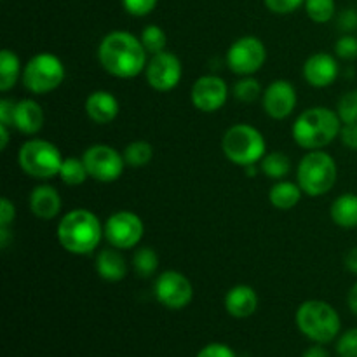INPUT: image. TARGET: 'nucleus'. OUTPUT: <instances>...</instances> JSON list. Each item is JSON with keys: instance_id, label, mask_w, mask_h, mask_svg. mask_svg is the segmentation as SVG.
Wrapping results in <instances>:
<instances>
[{"instance_id": "412c9836", "label": "nucleus", "mask_w": 357, "mask_h": 357, "mask_svg": "<svg viewBox=\"0 0 357 357\" xmlns=\"http://www.w3.org/2000/svg\"><path fill=\"white\" fill-rule=\"evenodd\" d=\"M119 248H103L98 251L94 268L98 275L107 282H121L128 275V261Z\"/></svg>"}, {"instance_id": "6e6552de", "label": "nucleus", "mask_w": 357, "mask_h": 357, "mask_svg": "<svg viewBox=\"0 0 357 357\" xmlns=\"http://www.w3.org/2000/svg\"><path fill=\"white\" fill-rule=\"evenodd\" d=\"M65 77V65L58 56L52 52H37L23 66L21 82L31 94H49L61 86Z\"/></svg>"}, {"instance_id": "9b49d317", "label": "nucleus", "mask_w": 357, "mask_h": 357, "mask_svg": "<svg viewBox=\"0 0 357 357\" xmlns=\"http://www.w3.org/2000/svg\"><path fill=\"white\" fill-rule=\"evenodd\" d=\"M103 227L107 243L122 251L136 248L145 236L143 220L132 211H115L108 216Z\"/></svg>"}, {"instance_id": "0eeeda50", "label": "nucleus", "mask_w": 357, "mask_h": 357, "mask_svg": "<svg viewBox=\"0 0 357 357\" xmlns=\"http://www.w3.org/2000/svg\"><path fill=\"white\" fill-rule=\"evenodd\" d=\"M65 157L58 146L47 139L31 138L21 145L17 152V162L21 171L33 180H51L58 176Z\"/></svg>"}, {"instance_id": "58836bf2", "label": "nucleus", "mask_w": 357, "mask_h": 357, "mask_svg": "<svg viewBox=\"0 0 357 357\" xmlns=\"http://www.w3.org/2000/svg\"><path fill=\"white\" fill-rule=\"evenodd\" d=\"M338 28L345 33H352L357 30V10L356 9H344L337 17Z\"/></svg>"}, {"instance_id": "473e14b6", "label": "nucleus", "mask_w": 357, "mask_h": 357, "mask_svg": "<svg viewBox=\"0 0 357 357\" xmlns=\"http://www.w3.org/2000/svg\"><path fill=\"white\" fill-rule=\"evenodd\" d=\"M335 54L337 58L345 59V61H352L357 58V37L352 33H345L335 42Z\"/></svg>"}, {"instance_id": "c9c22d12", "label": "nucleus", "mask_w": 357, "mask_h": 357, "mask_svg": "<svg viewBox=\"0 0 357 357\" xmlns=\"http://www.w3.org/2000/svg\"><path fill=\"white\" fill-rule=\"evenodd\" d=\"M264 3L272 14L284 16V14H291L298 10L305 3V0H264Z\"/></svg>"}, {"instance_id": "f257e3e1", "label": "nucleus", "mask_w": 357, "mask_h": 357, "mask_svg": "<svg viewBox=\"0 0 357 357\" xmlns=\"http://www.w3.org/2000/svg\"><path fill=\"white\" fill-rule=\"evenodd\" d=\"M98 61L105 72L117 79H135L145 72L149 52L139 37L131 31L114 30L101 38L98 45Z\"/></svg>"}, {"instance_id": "aec40b11", "label": "nucleus", "mask_w": 357, "mask_h": 357, "mask_svg": "<svg viewBox=\"0 0 357 357\" xmlns=\"http://www.w3.org/2000/svg\"><path fill=\"white\" fill-rule=\"evenodd\" d=\"M45 115L40 105L31 98H23V100L16 101V108H14V122L13 128L23 135L33 136L44 128Z\"/></svg>"}, {"instance_id": "a19ab883", "label": "nucleus", "mask_w": 357, "mask_h": 357, "mask_svg": "<svg viewBox=\"0 0 357 357\" xmlns=\"http://www.w3.org/2000/svg\"><path fill=\"white\" fill-rule=\"evenodd\" d=\"M14 108H16V101L3 98L0 100V124H6L13 128L14 122Z\"/></svg>"}, {"instance_id": "72a5a7b5", "label": "nucleus", "mask_w": 357, "mask_h": 357, "mask_svg": "<svg viewBox=\"0 0 357 357\" xmlns=\"http://www.w3.org/2000/svg\"><path fill=\"white\" fill-rule=\"evenodd\" d=\"M337 352L340 357H357V328L347 330L338 338Z\"/></svg>"}, {"instance_id": "79ce46f5", "label": "nucleus", "mask_w": 357, "mask_h": 357, "mask_svg": "<svg viewBox=\"0 0 357 357\" xmlns=\"http://www.w3.org/2000/svg\"><path fill=\"white\" fill-rule=\"evenodd\" d=\"M344 265L351 274L357 275V246L351 248L344 257Z\"/></svg>"}, {"instance_id": "37998d69", "label": "nucleus", "mask_w": 357, "mask_h": 357, "mask_svg": "<svg viewBox=\"0 0 357 357\" xmlns=\"http://www.w3.org/2000/svg\"><path fill=\"white\" fill-rule=\"evenodd\" d=\"M347 305L349 309L357 316V281L352 284V288L349 289V295H347Z\"/></svg>"}, {"instance_id": "ddd939ff", "label": "nucleus", "mask_w": 357, "mask_h": 357, "mask_svg": "<svg viewBox=\"0 0 357 357\" xmlns=\"http://www.w3.org/2000/svg\"><path fill=\"white\" fill-rule=\"evenodd\" d=\"M181 75H183V65L174 52L162 51L149 58L145 79L153 91H159V93L173 91L180 84Z\"/></svg>"}, {"instance_id": "f03ea898", "label": "nucleus", "mask_w": 357, "mask_h": 357, "mask_svg": "<svg viewBox=\"0 0 357 357\" xmlns=\"http://www.w3.org/2000/svg\"><path fill=\"white\" fill-rule=\"evenodd\" d=\"M59 246L72 255H91L105 237V227L89 209L77 208L63 215L56 229Z\"/></svg>"}, {"instance_id": "a878e982", "label": "nucleus", "mask_w": 357, "mask_h": 357, "mask_svg": "<svg viewBox=\"0 0 357 357\" xmlns=\"http://www.w3.org/2000/svg\"><path fill=\"white\" fill-rule=\"evenodd\" d=\"M124 160L129 167H145L152 162L153 159V146L152 143L145 142V139H135V142L128 143L124 149Z\"/></svg>"}, {"instance_id": "39448f33", "label": "nucleus", "mask_w": 357, "mask_h": 357, "mask_svg": "<svg viewBox=\"0 0 357 357\" xmlns=\"http://www.w3.org/2000/svg\"><path fill=\"white\" fill-rule=\"evenodd\" d=\"M296 326L303 337L316 344H330L338 337L342 328L337 310L323 300H307L296 310Z\"/></svg>"}, {"instance_id": "2eb2a0df", "label": "nucleus", "mask_w": 357, "mask_h": 357, "mask_svg": "<svg viewBox=\"0 0 357 357\" xmlns=\"http://www.w3.org/2000/svg\"><path fill=\"white\" fill-rule=\"evenodd\" d=\"M296 101V89L289 80L278 79L265 87L261 94V107L264 112L274 121H284L295 112Z\"/></svg>"}, {"instance_id": "1a4fd4ad", "label": "nucleus", "mask_w": 357, "mask_h": 357, "mask_svg": "<svg viewBox=\"0 0 357 357\" xmlns=\"http://www.w3.org/2000/svg\"><path fill=\"white\" fill-rule=\"evenodd\" d=\"M82 160L86 164V169L89 178L100 183H114L122 176L126 169L124 153L117 149L105 143H96L89 149L84 150Z\"/></svg>"}, {"instance_id": "f704fd0d", "label": "nucleus", "mask_w": 357, "mask_h": 357, "mask_svg": "<svg viewBox=\"0 0 357 357\" xmlns=\"http://www.w3.org/2000/svg\"><path fill=\"white\" fill-rule=\"evenodd\" d=\"M159 0H122V7L126 9V13L131 14L135 17H143L149 16L153 9L157 7Z\"/></svg>"}, {"instance_id": "423d86ee", "label": "nucleus", "mask_w": 357, "mask_h": 357, "mask_svg": "<svg viewBox=\"0 0 357 357\" xmlns=\"http://www.w3.org/2000/svg\"><path fill=\"white\" fill-rule=\"evenodd\" d=\"M223 155L241 167L260 164L267 153V142L264 135L251 124H234L222 138Z\"/></svg>"}, {"instance_id": "2f4dec72", "label": "nucleus", "mask_w": 357, "mask_h": 357, "mask_svg": "<svg viewBox=\"0 0 357 357\" xmlns=\"http://www.w3.org/2000/svg\"><path fill=\"white\" fill-rule=\"evenodd\" d=\"M337 114L342 124H356L357 122V89L347 91L340 96L337 103Z\"/></svg>"}, {"instance_id": "ea45409f", "label": "nucleus", "mask_w": 357, "mask_h": 357, "mask_svg": "<svg viewBox=\"0 0 357 357\" xmlns=\"http://www.w3.org/2000/svg\"><path fill=\"white\" fill-rule=\"evenodd\" d=\"M16 218V208L7 197L0 199V227H10Z\"/></svg>"}, {"instance_id": "4be33fe9", "label": "nucleus", "mask_w": 357, "mask_h": 357, "mask_svg": "<svg viewBox=\"0 0 357 357\" xmlns=\"http://www.w3.org/2000/svg\"><path fill=\"white\" fill-rule=\"evenodd\" d=\"M330 218L335 225L342 229H356L357 227V194L347 192L331 202Z\"/></svg>"}, {"instance_id": "5701e85b", "label": "nucleus", "mask_w": 357, "mask_h": 357, "mask_svg": "<svg viewBox=\"0 0 357 357\" xmlns=\"http://www.w3.org/2000/svg\"><path fill=\"white\" fill-rule=\"evenodd\" d=\"M303 190L300 188L298 183H293L288 180H279L268 190V201L274 206L275 209H281V211H289L295 206H298V202L302 201Z\"/></svg>"}, {"instance_id": "49530a36", "label": "nucleus", "mask_w": 357, "mask_h": 357, "mask_svg": "<svg viewBox=\"0 0 357 357\" xmlns=\"http://www.w3.org/2000/svg\"><path fill=\"white\" fill-rule=\"evenodd\" d=\"M9 126L0 124V149L2 150H6L7 143H9Z\"/></svg>"}, {"instance_id": "a211bd4d", "label": "nucleus", "mask_w": 357, "mask_h": 357, "mask_svg": "<svg viewBox=\"0 0 357 357\" xmlns=\"http://www.w3.org/2000/svg\"><path fill=\"white\" fill-rule=\"evenodd\" d=\"M84 108H86L87 117H89L94 124L107 126L117 119L121 105H119V100L115 98L114 93L105 89H98L93 91V93L86 98Z\"/></svg>"}, {"instance_id": "c03bdc74", "label": "nucleus", "mask_w": 357, "mask_h": 357, "mask_svg": "<svg viewBox=\"0 0 357 357\" xmlns=\"http://www.w3.org/2000/svg\"><path fill=\"white\" fill-rule=\"evenodd\" d=\"M302 357H330V354H328V351L324 347H321L319 345H314V347L307 349L305 352H303Z\"/></svg>"}, {"instance_id": "7ed1b4c3", "label": "nucleus", "mask_w": 357, "mask_h": 357, "mask_svg": "<svg viewBox=\"0 0 357 357\" xmlns=\"http://www.w3.org/2000/svg\"><path fill=\"white\" fill-rule=\"evenodd\" d=\"M342 121L337 110L310 107L295 119L291 135L296 145L305 150H323L340 136Z\"/></svg>"}, {"instance_id": "20e7f679", "label": "nucleus", "mask_w": 357, "mask_h": 357, "mask_svg": "<svg viewBox=\"0 0 357 357\" xmlns=\"http://www.w3.org/2000/svg\"><path fill=\"white\" fill-rule=\"evenodd\" d=\"M338 166L324 150H309L296 166V183L309 197H321L337 185Z\"/></svg>"}, {"instance_id": "b1692460", "label": "nucleus", "mask_w": 357, "mask_h": 357, "mask_svg": "<svg viewBox=\"0 0 357 357\" xmlns=\"http://www.w3.org/2000/svg\"><path fill=\"white\" fill-rule=\"evenodd\" d=\"M23 75V66L20 58L10 49L0 51V91L7 93L17 84V80Z\"/></svg>"}, {"instance_id": "f3484780", "label": "nucleus", "mask_w": 357, "mask_h": 357, "mask_svg": "<svg viewBox=\"0 0 357 357\" xmlns=\"http://www.w3.org/2000/svg\"><path fill=\"white\" fill-rule=\"evenodd\" d=\"M28 206L33 216L47 222V220H54L61 213L63 201L58 188L49 183H40L28 195Z\"/></svg>"}, {"instance_id": "9d476101", "label": "nucleus", "mask_w": 357, "mask_h": 357, "mask_svg": "<svg viewBox=\"0 0 357 357\" xmlns=\"http://www.w3.org/2000/svg\"><path fill=\"white\" fill-rule=\"evenodd\" d=\"M267 61V47L261 38L255 35H244L232 42L227 51V66L239 77H250L260 72Z\"/></svg>"}, {"instance_id": "c756f323", "label": "nucleus", "mask_w": 357, "mask_h": 357, "mask_svg": "<svg viewBox=\"0 0 357 357\" xmlns=\"http://www.w3.org/2000/svg\"><path fill=\"white\" fill-rule=\"evenodd\" d=\"M143 47L146 49L149 54H159V52L166 51L167 47V35L159 24H149L143 28L142 35H139Z\"/></svg>"}, {"instance_id": "4468645a", "label": "nucleus", "mask_w": 357, "mask_h": 357, "mask_svg": "<svg viewBox=\"0 0 357 357\" xmlns=\"http://www.w3.org/2000/svg\"><path fill=\"white\" fill-rule=\"evenodd\" d=\"M229 86L218 75H202L192 84L190 101L202 114H215L229 100Z\"/></svg>"}, {"instance_id": "bb28decb", "label": "nucleus", "mask_w": 357, "mask_h": 357, "mask_svg": "<svg viewBox=\"0 0 357 357\" xmlns=\"http://www.w3.org/2000/svg\"><path fill=\"white\" fill-rule=\"evenodd\" d=\"M58 176L68 187H79V185L86 183V180L89 178V173H87L82 157L80 159L79 157H66V159H63Z\"/></svg>"}, {"instance_id": "7c9ffc66", "label": "nucleus", "mask_w": 357, "mask_h": 357, "mask_svg": "<svg viewBox=\"0 0 357 357\" xmlns=\"http://www.w3.org/2000/svg\"><path fill=\"white\" fill-rule=\"evenodd\" d=\"M303 7H305L307 16L317 24L330 23L337 13L335 0H305Z\"/></svg>"}, {"instance_id": "dca6fc26", "label": "nucleus", "mask_w": 357, "mask_h": 357, "mask_svg": "<svg viewBox=\"0 0 357 357\" xmlns=\"http://www.w3.org/2000/svg\"><path fill=\"white\" fill-rule=\"evenodd\" d=\"M338 61L330 52H314L305 59L302 75L309 86L324 89L335 84L338 77Z\"/></svg>"}, {"instance_id": "4c0bfd02", "label": "nucleus", "mask_w": 357, "mask_h": 357, "mask_svg": "<svg viewBox=\"0 0 357 357\" xmlns=\"http://www.w3.org/2000/svg\"><path fill=\"white\" fill-rule=\"evenodd\" d=\"M340 142L345 149L357 152V122L356 124H342L340 129Z\"/></svg>"}, {"instance_id": "a18cd8bd", "label": "nucleus", "mask_w": 357, "mask_h": 357, "mask_svg": "<svg viewBox=\"0 0 357 357\" xmlns=\"http://www.w3.org/2000/svg\"><path fill=\"white\" fill-rule=\"evenodd\" d=\"M10 239H13V236H10V227H0V248L2 250H6L9 246Z\"/></svg>"}, {"instance_id": "6ab92c4d", "label": "nucleus", "mask_w": 357, "mask_h": 357, "mask_svg": "<svg viewBox=\"0 0 357 357\" xmlns=\"http://www.w3.org/2000/svg\"><path fill=\"white\" fill-rule=\"evenodd\" d=\"M225 310L236 319L251 317L258 309V295L255 288L248 284H237L227 291L223 300Z\"/></svg>"}, {"instance_id": "f8f14e48", "label": "nucleus", "mask_w": 357, "mask_h": 357, "mask_svg": "<svg viewBox=\"0 0 357 357\" xmlns=\"http://www.w3.org/2000/svg\"><path fill=\"white\" fill-rule=\"evenodd\" d=\"M157 302L171 310H181L194 300V286L190 279L178 271H164L153 282Z\"/></svg>"}, {"instance_id": "c85d7f7f", "label": "nucleus", "mask_w": 357, "mask_h": 357, "mask_svg": "<svg viewBox=\"0 0 357 357\" xmlns=\"http://www.w3.org/2000/svg\"><path fill=\"white\" fill-rule=\"evenodd\" d=\"M232 94L236 100H239L241 103H253V101L260 100L264 89H261V84L255 79L253 75L250 77H241L232 87Z\"/></svg>"}, {"instance_id": "cd10ccee", "label": "nucleus", "mask_w": 357, "mask_h": 357, "mask_svg": "<svg viewBox=\"0 0 357 357\" xmlns=\"http://www.w3.org/2000/svg\"><path fill=\"white\" fill-rule=\"evenodd\" d=\"M132 271L138 278L142 279H149L152 278L153 274L157 272L159 268V255L149 246H143L138 248L132 255Z\"/></svg>"}, {"instance_id": "e433bc0d", "label": "nucleus", "mask_w": 357, "mask_h": 357, "mask_svg": "<svg viewBox=\"0 0 357 357\" xmlns=\"http://www.w3.org/2000/svg\"><path fill=\"white\" fill-rule=\"evenodd\" d=\"M195 357H237V356L229 345L215 342V344H208L206 347H202Z\"/></svg>"}, {"instance_id": "393cba45", "label": "nucleus", "mask_w": 357, "mask_h": 357, "mask_svg": "<svg viewBox=\"0 0 357 357\" xmlns=\"http://www.w3.org/2000/svg\"><path fill=\"white\" fill-rule=\"evenodd\" d=\"M260 173L271 180H284L291 173V159L284 152H268L260 160Z\"/></svg>"}]
</instances>
